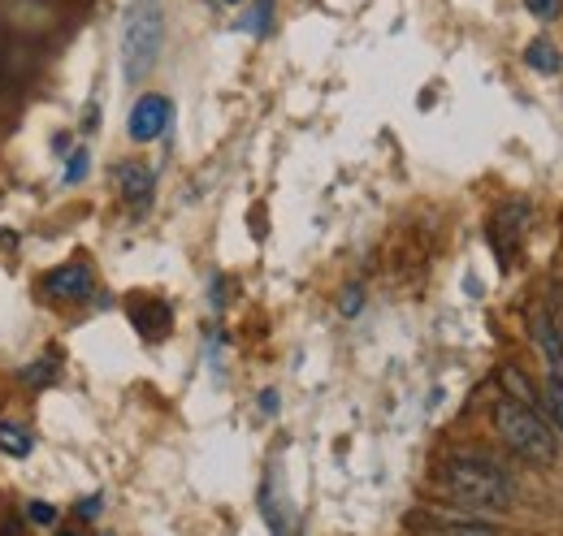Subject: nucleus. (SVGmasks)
<instances>
[{"instance_id":"20e7f679","label":"nucleus","mask_w":563,"mask_h":536,"mask_svg":"<svg viewBox=\"0 0 563 536\" xmlns=\"http://www.w3.org/2000/svg\"><path fill=\"white\" fill-rule=\"evenodd\" d=\"M174 122V104L165 100V96H143L140 104L131 109V122H126V131L135 143H152V138H161L165 126Z\"/></svg>"},{"instance_id":"6e6552de","label":"nucleus","mask_w":563,"mask_h":536,"mask_svg":"<svg viewBox=\"0 0 563 536\" xmlns=\"http://www.w3.org/2000/svg\"><path fill=\"white\" fill-rule=\"evenodd\" d=\"M44 290H48L53 299H66V303H78V299H87V294H91V268H87V265H66V268H57V272H48Z\"/></svg>"},{"instance_id":"412c9836","label":"nucleus","mask_w":563,"mask_h":536,"mask_svg":"<svg viewBox=\"0 0 563 536\" xmlns=\"http://www.w3.org/2000/svg\"><path fill=\"white\" fill-rule=\"evenodd\" d=\"M0 109H13V78L0 69Z\"/></svg>"},{"instance_id":"9b49d317","label":"nucleus","mask_w":563,"mask_h":536,"mask_svg":"<svg viewBox=\"0 0 563 536\" xmlns=\"http://www.w3.org/2000/svg\"><path fill=\"white\" fill-rule=\"evenodd\" d=\"M498 381H503V390H507L511 399L529 402V406H538V411H542V394H538V390L525 381V372H520V368H511V364H507V368L498 372Z\"/></svg>"},{"instance_id":"a211bd4d","label":"nucleus","mask_w":563,"mask_h":536,"mask_svg":"<svg viewBox=\"0 0 563 536\" xmlns=\"http://www.w3.org/2000/svg\"><path fill=\"white\" fill-rule=\"evenodd\" d=\"M525 9H529L533 18H542V22H555L563 13V0H525Z\"/></svg>"},{"instance_id":"6ab92c4d","label":"nucleus","mask_w":563,"mask_h":536,"mask_svg":"<svg viewBox=\"0 0 563 536\" xmlns=\"http://www.w3.org/2000/svg\"><path fill=\"white\" fill-rule=\"evenodd\" d=\"M360 308H364V286H347L343 299H339V312H343V316H355Z\"/></svg>"},{"instance_id":"5701e85b","label":"nucleus","mask_w":563,"mask_h":536,"mask_svg":"<svg viewBox=\"0 0 563 536\" xmlns=\"http://www.w3.org/2000/svg\"><path fill=\"white\" fill-rule=\"evenodd\" d=\"M225 4H243V0H225Z\"/></svg>"},{"instance_id":"dca6fc26","label":"nucleus","mask_w":563,"mask_h":536,"mask_svg":"<svg viewBox=\"0 0 563 536\" xmlns=\"http://www.w3.org/2000/svg\"><path fill=\"white\" fill-rule=\"evenodd\" d=\"M66 160H70V165H66V182H82L87 169H91V152H87V147H74Z\"/></svg>"},{"instance_id":"4be33fe9","label":"nucleus","mask_w":563,"mask_h":536,"mask_svg":"<svg viewBox=\"0 0 563 536\" xmlns=\"http://www.w3.org/2000/svg\"><path fill=\"white\" fill-rule=\"evenodd\" d=\"M261 411H265V415H278V390H265V394H261Z\"/></svg>"},{"instance_id":"ddd939ff","label":"nucleus","mask_w":563,"mask_h":536,"mask_svg":"<svg viewBox=\"0 0 563 536\" xmlns=\"http://www.w3.org/2000/svg\"><path fill=\"white\" fill-rule=\"evenodd\" d=\"M433 528H442V533H498L494 520H433Z\"/></svg>"},{"instance_id":"f03ea898","label":"nucleus","mask_w":563,"mask_h":536,"mask_svg":"<svg viewBox=\"0 0 563 536\" xmlns=\"http://www.w3.org/2000/svg\"><path fill=\"white\" fill-rule=\"evenodd\" d=\"M494 433L503 437V446H507L516 459H525V464H533V468H555V464H560V433H555L551 420H542V411L529 406V402L503 394V399L494 402Z\"/></svg>"},{"instance_id":"1a4fd4ad","label":"nucleus","mask_w":563,"mask_h":536,"mask_svg":"<svg viewBox=\"0 0 563 536\" xmlns=\"http://www.w3.org/2000/svg\"><path fill=\"white\" fill-rule=\"evenodd\" d=\"M525 66L533 69V74H560L563 53L551 44V40H533V44L525 48Z\"/></svg>"},{"instance_id":"f257e3e1","label":"nucleus","mask_w":563,"mask_h":536,"mask_svg":"<svg viewBox=\"0 0 563 536\" xmlns=\"http://www.w3.org/2000/svg\"><path fill=\"white\" fill-rule=\"evenodd\" d=\"M438 489L468 511H507L516 502V476L482 450H451L438 464Z\"/></svg>"},{"instance_id":"f3484780","label":"nucleus","mask_w":563,"mask_h":536,"mask_svg":"<svg viewBox=\"0 0 563 536\" xmlns=\"http://www.w3.org/2000/svg\"><path fill=\"white\" fill-rule=\"evenodd\" d=\"M53 377H57V368H53L48 359H40V364H31V368H22V381H26V386H48Z\"/></svg>"},{"instance_id":"aec40b11","label":"nucleus","mask_w":563,"mask_h":536,"mask_svg":"<svg viewBox=\"0 0 563 536\" xmlns=\"http://www.w3.org/2000/svg\"><path fill=\"white\" fill-rule=\"evenodd\" d=\"M74 515H78V520H96V515H100V498H82V502L74 506Z\"/></svg>"},{"instance_id":"423d86ee","label":"nucleus","mask_w":563,"mask_h":536,"mask_svg":"<svg viewBox=\"0 0 563 536\" xmlns=\"http://www.w3.org/2000/svg\"><path fill=\"white\" fill-rule=\"evenodd\" d=\"M113 182H118L122 200L131 203V208H143V203L152 200V191H156V178H152V169L143 160H122L113 169Z\"/></svg>"},{"instance_id":"39448f33","label":"nucleus","mask_w":563,"mask_h":536,"mask_svg":"<svg viewBox=\"0 0 563 536\" xmlns=\"http://www.w3.org/2000/svg\"><path fill=\"white\" fill-rule=\"evenodd\" d=\"M529 337H533V346H538L547 372H551V377H563V330L555 325V316H551L547 308H538V312L529 316Z\"/></svg>"},{"instance_id":"4468645a","label":"nucleus","mask_w":563,"mask_h":536,"mask_svg":"<svg viewBox=\"0 0 563 536\" xmlns=\"http://www.w3.org/2000/svg\"><path fill=\"white\" fill-rule=\"evenodd\" d=\"M26 520H31L35 528H53V524H57V506L44 502V498H35V502H26Z\"/></svg>"},{"instance_id":"0eeeda50","label":"nucleus","mask_w":563,"mask_h":536,"mask_svg":"<svg viewBox=\"0 0 563 536\" xmlns=\"http://www.w3.org/2000/svg\"><path fill=\"white\" fill-rule=\"evenodd\" d=\"M131 325L140 330L147 342H156V337L169 334V325H174V312H169V303H161V299H131Z\"/></svg>"},{"instance_id":"2eb2a0df","label":"nucleus","mask_w":563,"mask_h":536,"mask_svg":"<svg viewBox=\"0 0 563 536\" xmlns=\"http://www.w3.org/2000/svg\"><path fill=\"white\" fill-rule=\"evenodd\" d=\"M269 26H274V0H256V9L247 18V31L252 35H269Z\"/></svg>"},{"instance_id":"7ed1b4c3","label":"nucleus","mask_w":563,"mask_h":536,"mask_svg":"<svg viewBox=\"0 0 563 536\" xmlns=\"http://www.w3.org/2000/svg\"><path fill=\"white\" fill-rule=\"evenodd\" d=\"M161 44H165V9H161V0H135L126 9V22H122V78L131 87L156 69Z\"/></svg>"},{"instance_id":"9d476101","label":"nucleus","mask_w":563,"mask_h":536,"mask_svg":"<svg viewBox=\"0 0 563 536\" xmlns=\"http://www.w3.org/2000/svg\"><path fill=\"white\" fill-rule=\"evenodd\" d=\"M542 411L551 415V428L560 433V442H563V377H551V372H547V381H542Z\"/></svg>"},{"instance_id":"f8f14e48","label":"nucleus","mask_w":563,"mask_h":536,"mask_svg":"<svg viewBox=\"0 0 563 536\" xmlns=\"http://www.w3.org/2000/svg\"><path fill=\"white\" fill-rule=\"evenodd\" d=\"M0 455L26 459V455H31V433H26L22 424H9V420H0Z\"/></svg>"}]
</instances>
